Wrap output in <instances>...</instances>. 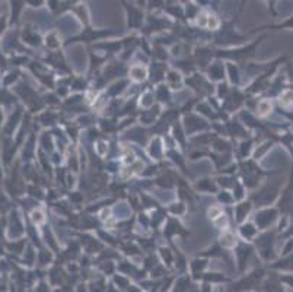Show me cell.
Instances as JSON below:
<instances>
[{"mask_svg":"<svg viewBox=\"0 0 293 292\" xmlns=\"http://www.w3.org/2000/svg\"><path fill=\"white\" fill-rule=\"evenodd\" d=\"M131 76L136 79V81H142L144 76H146V70L142 67V66H136L131 69Z\"/></svg>","mask_w":293,"mask_h":292,"instance_id":"cell-1","label":"cell"},{"mask_svg":"<svg viewBox=\"0 0 293 292\" xmlns=\"http://www.w3.org/2000/svg\"><path fill=\"white\" fill-rule=\"evenodd\" d=\"M280 102H282L283 105H289V104H292L293 102V92L292 91H286V92L282 95Z\"/></svg>","mask_w":293,"mask_h":292,"instance_id":"cell-2","label":"cell"},{"mask_svg":"<svg viewBox=\"0 0 293 292\" xmlns=\"http://www.w3.org/2000/svg\"><path fill=\"white\" fill-rule=\"evenodd\" d=\"M270 110H271V104H270V102L262 101V102L260 104V113H261V114H265V113H268Z\"/></svg>","mask_w":293,"mask_h":292,"instance_id":"cell-3","label":"cell"},{"mask_svg":"<svg viewBox=\"0 0 293 292\" xmlns=\"http://www.w3.org/2000/svg\"><path fill=\"white\" fill-rule=\"evenodd\" d=\"M32 219H34L35 222H41L42 221V213L41 212H34V213H32Z\"/></svg>","mask_w":293,"mask_h":292,"instance_id":"cell-4","label":"cell"},{"mask_svg":"<svg viewBox=\"0 0 293 292\" xmlns=\"http://www.w3.org/2000/svg\"><path fill=\"white\" fill-rule=\"evenodd\" d=\"M209 26H213V28L217 26V21L214 18H209Z\"/></svg>","mask_w":293,"mask_h":292,"instance_id":"cell-5","label":"cell"}]
</instances>
